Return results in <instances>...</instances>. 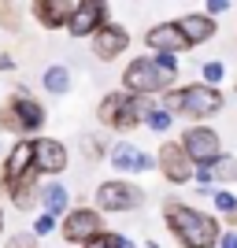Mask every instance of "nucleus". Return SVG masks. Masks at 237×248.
<instances>
[{"mask_svg":"<svg viewBox=\"0 0 237 248\" xmlns=\"http://www.w3.org/2000/svg\"><path fill=\"white\" fill-rule=\"evenodd\" d=\"M163 218L182 248H215L219 245V222L211 215H204V211H196V207L171 200L163 207Z\"/></svg>","mask_w":237,"mask_h":248,"instance_id":"obj_1","label":"nucleus"},{"mask_svg":"<svg viewBox=\"0 0 237 248\" xmlns=\"http://www.w3.org/2000/svg\"><path fill=\"white\" fill-rule=\"evenodd\" d=\"M178 78V63H174V52H156V56H137L130 67L123 71V89L130 93H159Z\"/></svg>","mask_w":237,"mask_h":248,"instance_id":"obj_2","label":"nucleus"},{"mask_svg":"<svg viewBox=\"0 0 237 248\" xmlns=\"http://www.w3.org/2000/svg\"><path fill=\"white\" fill-rule=\"evenodd\" d=\"M148 108H152L148 96L123 89V93H108L104 96L100 108H96V119H100L108 130H134V126L144 123V111H148Z\"/></svg>","mask_w":237,"mask_h":248,"instance_id":"obj_3","label":"nucleus"},{"mask_svg":"<svg viewBox=\"0 0 237 248\" xmlns=\"http://www.w3.org/2000/svg\"><path fill=\"white\" fill-rule=\"evenodd\" d=\"M163 108L167 111H182L189 119H207V115H215L222 108V93H219L215 85H182V89H171L163 93Z\"/></svg>","mask_w":237,"mask_h":248,"instance_id":"obj_4","label":"nucleus"},{"mask_svg":"<svg viewBox=\"0 0 237 248\" xmlns=\"http://www.w3.org/2000/svg\"><path fill=\"white\" fill-rule=\"evenodd\" d=\"M45 126V108L33 96H26V89H15L11 93V100L0 108V130H8V134H15V137H30V134H37Z\"/></svg>","mask_w":237,"mask_h":248,"instance_id":"obj_5","label":"nucleus"},{"mask_svg":"<svg viewBox=\"0 0 237 248\" xmlns=\"http://www.w3.org/2000/svg\"><path fill=\"white\" fill-rule=\"evenodd\" d=\"M96 230H104L100 211H93V207H67V211H63V222H60L63 241H71V245H85Z\"/></svg>","mask_w":237,"mask_h":248,"instance_id":"obj_6","label":"nucleus"},{"mask_svg":"<svg viewBox=\"0 0 237 248\" xmlns=\"http://www.w3.org/2000/svg\"><path fill=\"white\" fill-rule=\"evenodd\" d=\"M144 204V193L134 182H104L96 189V207L100 211H134Z\"/></svg>","mask_w":237,"mask_h":248,"instance_id":"obj_7","label":"nucleus"},{"mask_svg":"<svg viewBox=\"0 0 237 248\" xmlns=\"http://www.w3.org/2000/svg\"><path fill=\"white\" fill-rule=\"evenodd\" d=\"M100 22H108V0H78L71 19H67V33L71 37H89Z\"/></svg>","mask_w":237,"mask_h":248,"instance_id":"obj_8","label":"nucleus"},{"mask_svg":"<svg viewBox=\"0 0 237 248\" xmlns=\"http://www.w3.org/2000/svg\"><path fill=\"white\" fill-rule=\"evenodd\" d=\"M30 167H33V141H30V137H19V141L4 152V163H0V186L11 189Z\"/></svg>","mask_w":237,"mask_h":248,"instance_id":"obj_9","label":"nucleus"},{"mask_svg":"<svg viewBox=\"0 0 237 248\" xmlns=\"http://www.w3.org/2000/svg\"><path fill=\"white\" fill-rule=\"evenodd\" d=\"M193 159H189L186 145H174V141H167L159 148V170H163L167 182H174V186H186L189 178H193Z\"/></svg>","mask_w":237,"mask_h":248,"instance_id":"obj_10","label":"nucleus"},{"mask_svg":"<svg viewBox=\"0 0 237 248\" xmlns=\"http://www.w3.org/2000/svg\"><path fill=\"white\" fill-rule=\"evenodd\" d=\"M33 170L37 174H63L67 170V148L56 137H33Z\"/></svg>","mask_w":237,"mask_h":248,"instance_id":"obj_11","label":"nucleus"},{"mask_svg":"<svg viewBox=\"0 0 237 248\" xmlns=\"http://www.w3.org/2000/svg\"><path fill=\"white\" fill-rule=\"evenodd\" d=\"M89 37H93V56L96 60H115V56L126 52V45H130V33H126V26H119V22H100Z\"/></svg>","mask_w":237,"mask_h":248,"instance_id":"obj_12","label":"nucleus"},{"mask_svg":"<svg viewBox=\"0 0 237 248\" xmlns=\"http://www.w3.org/2000/svg\"><path fill=\"white\" fill-rule=\"evenodd\" d=\"M182 145H186V152H189L193 163H211V159L222 152L219 134H215V130H207V126H189L186 137H182Z\"/></svg>","mask_w":237,"mask_h":248,"instance_id":"obj_13","label":"nucleus"},{"mask_svg":"<svg viewBox=\"0 0 237 248\" xmlns=\"http://www.w3.org/2000/svg\"><path fill=\"white\" fill-rule=\"evenodd\" d=\"M144 41H148L152 52H174V56L189 48V37L182 33L178 22H159V26H152V30L144 33Z\"/></svg>","mask_w":237,"mask_h":248,"instance_id":"obj_14","label":"nucleus"},{"mask_svg":"<svg viewBox=\"0 0 237 248\" xmlns=\"http://www.w3.org/2000/svg\"><path fill=\"white\" fill-rule=\"evenodd\" d=\"M30 11H33V19L41 22L45 30H60V26H67L74 4L71 0H33Z\"/></svg>","mask_w":237,"mask_h":248,"instance_id":"obj_15","label":"nucleus"},{"mask_svg":"<svg viewBox=\"0 0 237 248\" xmlns=\"http://www.w3.org/2000/svg\"><path fill=\"white\" fill-rule=\"evenodd\" d=\"M111 167H115V170H123V174H141V170H148V167H152V159H148L137 145L119 141V145L111 148Z\"/></svg>","mask_w":237,"mask_h":248,"instance_id":"obj_16","label":"nucleus"},{"mask_svg":"<svg viewBox=\"0 0 237 248\" xmlns=\"http://www.w3.org/2000/svg\"><path fill=\"white\" fill-rule=\"evenodd\" d=\"M178 26L189 37V45H204L215 37V19L211 15H186V19H178Z\"/></svg>","mask_w":237,"mask_h":248,"instance_id":"obj_17","label":"nucleus"},{"mask_svg":"<svg viewBox=\"0 0 237 248\" xmlns=\"http://www.w3.org/2000/svg\"><path fill=\"white\" fill-rule=\"evenodd\" d=\"M8 197H11V204L22 207V211L33 204V197H37V170H33V167H30V170H26V174H22L19 182L8 189Z\"/></svg>","mask_w":237,"mask_h":248,"instance_id":"obj_18","label":"nucleus"},{"mask_svg":"<svg viewBox=\"0 0 237 248\" xmlns=\"http://www.w3.org/2000/svg\"><path fill=\"white\" fill-rule=\"evenodd\" d=\"M41 204H45V211H52V215L60 218L67 207H71V197H67V189L60 186V182H48V186L41 189Z\"/></svg>","mask_w":237,"mask_h":248,"instance_id":"obj_19","label":"nucleus"},{"mask_svg":"<svg viewBox=\"0 0 237 248\" xmlns=\"http://www.w3.org/2000/svg\"><path fill=\"white\" fill-rule=\"evenodd\" d=\"M45 89H48V93H67V89H71V71H67V67H63V63H56V67H48V71H45Z\"/></svg>","mask_w":237,"mask_h":248,"instance_id":"obj_20","label":"nucleus"},{"mask_svg":"<svg viewBox=\"0 0 237 248\" xmlns=\"http://www.w3.org/2000/svg\"><path fill=\"white\" fill-rule=\"evenodd\" d=\"M207 167H211V178H215V182H237V159L234 155H215Z\"/></svg>","mask_w":237,"mask_h":248,"instance_id":"obj_21","label":"nucleus"},{"mask_svg":"<svg viewBox=\"0 0 237 248\" xmlns=\"http://www.w3.org/2000/svg\"><path fill=\"white\" fill-rule=\"evenodd\" d=\"M82 248H130V241H126L123 233H111V230H96Z\"/></svg>","mask_w":237,"mask_h":248,"instance_id":"obj_22","label":"nucleus"},{"mask_svg":"<svg viewBox=\"0 0 237 248\" xmlns=\"http://www.w3.org/2000/svg\"><path fill=\"white\" fill-rule=\"evenodd\" d=\"M19 26H22L19 4H15V0H0V30H8V33H19Z\"/></svg>","mask_w":237,"mask_h":248,"instance_id":"obj_23","label":"nucleus"},{"mask_svg":"<svg viewBox=\"0 0 237 248\" xmlns=\"http://www.w3.org/2000/svg\"><path fill=\"white\" fill-rule=\"evenodd\" d=\"M144 126L156 130V134L171 130V111H167V108H148V111H144Z\"/></svg>","mask_w":237,"mask_h":248,"instance_id":"obj_24","label":"nucleus"},{"mask_svg":"<svg viewBox=\"0 0 237 248\" xmlns=\"http://www.w3.org/2000/svg\"><path fill=\"white\" fill-rule=\"evenodd\" d=\"M82 155L93 163V159H100L104 155V145H100V137H82Z\"/></svg>","mask_w":237,"mask_h":248,"instance_id":"obj_25","label":"nucleus"},{"mask_svg":"<svg viewBox=\"0 0 237 248\" xmlns=\"http://www.w3.org/2000/svg\"><path fill=\"white\" fill-rule=\"evenodd\" d=\"M52 230H56V215H52V211H45V215H37V218H33V233H37V237L52 233Z\"/></svg>","mask_w":237,"mask_h":248,"instance_id":"obj_26","label":"nucleus"},{"mask_svg":"<svg viewBox=\"0 0 237 248\" xmlns=\"http://www.w3.org/2000/svg\"><path fill=\"white\" fill-rule=\"evenodd\" d=\"M222 74H226V67H222V63H215V60L204 63V82H207V85H219V82H222Z\"/></svg>","mask_w":237,"mask_h":248,"instance_id":"obj_27","label":"nucleus"},{"mask_svg":"<svg viewBox=\"0 0 237 248\" xmlns=\"http://www.w3.org/2000/svg\"><path fill=\"white\" fill-rule=\"evenodd\" d=\"M234 204H237V200L230 197V193H215V207L222 211V215H226V211H234Z\"/></svg>","mask_w":237,"mask_h":248,"instance_id":"obj_28","label":"nucleus"},{"mask_svg":"<svg viewBox=\"0 0 237 248\" xmlns=\"http://www.w3.org/2000/svg\"><path fill=\"white\" fill-rule=\"evenodd\" d=\"M230 0H207V15H226Z\"/></svg>","mask_w":237,"mask_h":248,"instance_id":"obj_29","label":"nucleus"},{"mask_svg":"<svg viewBox=\"0 0 237 248\" xmlns=\"http://www.w3.org/2000/svg\"><path fill=\"white\" fill-rule=\"evenodd\" d=\"M219 245H222V248H237V230H234V233H222Z\"/></svg>","mask_w":237,"mask_h":248,"instance_id":"obj_30","label":"nucleus"},{"mask_svg":"<svg viewBox=\"0 0 237 248\" xmlns=\"http://www.w3.org/2000/svg\"><path fill=\"white\" fill-rule=\"evenodd\" d=\"M11 67H15V60H11L8 52H0V71H11Z\"/></svg>","mask_w":237,"mask_h":248,"instance_id":"obj_31","label":"nucleus"},{"mask_svg":"<svg viewBox=\"0 0 237 248\" xmlns=\"http://www.w3.org/2000/svg\"><path fill=\"white\" fill-rule=\"evenodd\" d=\"M11 248H33V245H30L26 237H15V245H11Z\"/></svg>","mask_w":237,"mask_h":248,"instance_id":"obj_32","label":"nucleus"},{"mask_svg":"<svg viewBox=\"0 0 237 248\" xmlns=\"http://www.w3.org/2000/svg\"><path fill=\"white\" fill-rule=\"evenodd\" d=\"M226 218H230V222L237 226V204H234V211H226Z\"/></svg>","mask_w":237,"mask_h":248,"instance_id":"obj_33","label":"nucleus"},{"mask_svg":"<svg viewBox=\"0 0 237 248\" xmlns=\"http://www.w3.org/2000/svg\"><path fill=\"white\" fill-rule=\"evenodd\" d=\"M0 230H4V211H0Z\"/></svg>","mask_w":237,"mask_h":248,"instance_id":"obj_34","label":"nucleus"},{"mask_svg":"<svg viewBox=\"0 0 237 248\" xmlns=\"http://www.w3.org/2000/svg\"><path fill=\"white\" fill-rule=\"evenodd\" d=\"M0 155H4V148H0Z\"/></svg>","mask_w":237,"mask_h":248,"instance_id":"obj_35","label":"nucleus"}]
</instances>
